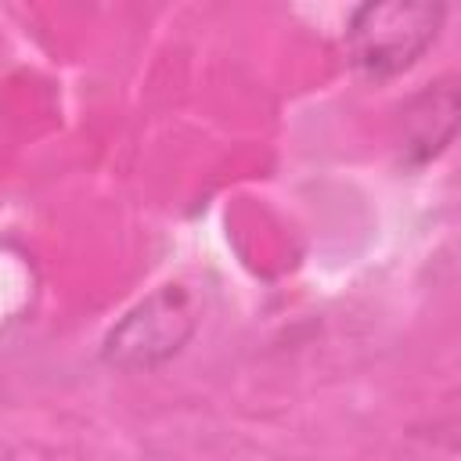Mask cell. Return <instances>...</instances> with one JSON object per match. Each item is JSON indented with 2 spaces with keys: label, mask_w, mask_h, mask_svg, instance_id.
<instances>
[{
  "label": "cell",
  "mask_w": 461,
  "mask_h": 461,
  "mask_svg": "<svg viewBox=\"0 0 461 461\" xmlns=\"http://www.w3.org/2000/svg\"><path fill=\"white\" fill-rule=\"evenodd\" d=\"M198 331V306L184 285H162L133 303L101 339V360L115 371H155Z\"/></svg>",
  "instance_id": "7a4b0ae2"
},
{
  "label": "cell",
  "mask_w": 461,
  "mask_h": 461,
  "mask_svg": "<svg viewBox=\"0 0 461 461\" xmlns=\"http://www.w3.org/2000/svg\"><path fill=\"white\" fill-rule=\"evenodd\" d=\"M443 22L447 4L432 0L360 4L346 29L349 61L371 83L396 79L432 50V43L443 32Z\"/></svg>",
  "instance_id": "6da1fadb"
},
{
  "label": "cell",
  "mask_w": 461,
  "mask_h": 461,
  "mask_svg": "<svg viewBox=\"0 0 461 461\" xmlns=\"http://www.w3.org/2000/svg\"><path fill=\"white\" fill-rule=\"evenodd\" d=\"M403 130H407L403 151L414 166L439 158L447 151V144L454 140V130H457V86H454V79H439L429 90H421L403 115Z\"/></svg>",
  "instance_id": "3957f363"
}]
</instances>
